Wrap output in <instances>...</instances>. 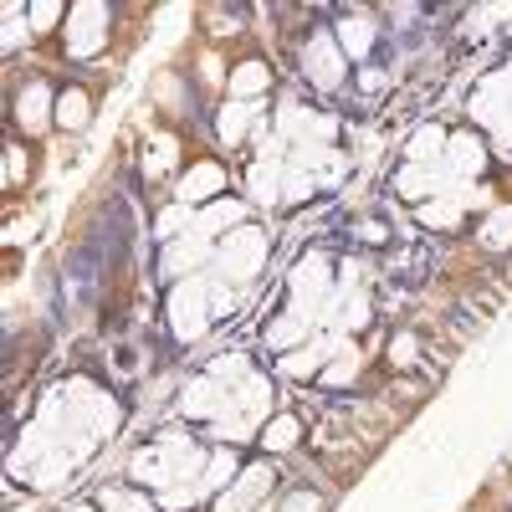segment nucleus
<instances>
[{"label":"nucleus","instance_id":"2","mask_svg":"<svg viewBox=\"0 0 512 512\" xmlns=\"http://www.w3.org/2000/svg\"><path fill=\"white\" fill-rule=\"evenodd\" d=\"M216 262H221V272H226L231 282L256 277V272H262V262H267V236L256 231V226L231 231V236L221 241V251H216Z\"/></svg>","mask_w":512,"mask_h":512},{"label":"nucleus","instance_id":"25","mask_svg":"<svg viewBox=\"0 0 512 512\" xmlns=\"http://www.w3.org/2000/svg\"><path fill=\"white\" fill-rule=\"evenodd\" d=\"M210 379H216V384H231V379H251V364H246V354H221L216 364H210Z\"/></svg>","mask_w":512,"mask_h":512},{"label":"nucleus","instance_id":"3","mask_svg":"<svg viewBox=\"0 0 512 512\" xmlns=\"http://www.w3.org/2000/svg\"><path fill=\"white\" fill-rule=\"evenodd\" d=\"M344 67H349V57H344V47H338V36L333 31H313L308 52H303V72H308L313 88L333 93L338 82H344Z\"/></svg>","mask_w":512,"mask_h":512},{"label":"nucleus","instance_id":"22","mask_svg":"<svg viewBox=\"0 0 512 512\" xmlns=\"http://www.w3.org/2000/svg\"><path fill=\"white\" fill-rule=\"evenodd\" d=\"M420 226H431V231H451V226H461V205H456L451 195L425 200V205H420Z\"/></svg>","mask_w":512,"mask_h":512},{"label":"nucleus","instance_id":"1","mask_svg":"<svg viewBox=\"0 0 512 512\" xmlns=\"http://www.w3.org/2000/svg\"><path fill=\"white\" fill-rule=\"evenodd\" d=\"M216 308H210V277H195V282H180L175 297H169V328H175L180 344H195V338L210 328Z\"/></svg>","mask_w":512,"mask_h":512},{"label":"nucleus","instance_id":"16","mask_svg":"<svg viewBox=\"0 0 512 512\" xmlns=\"http://www.w3.org/2000/svg\"><path fill=\"white\" fill-rule=\"evenodd\" d=\"M251 118H256V108H251V103H226V108L216 113V134H221V144H226V149L246 144Z\"/></svg>","mask_w":512,"mask_h":512},{"label":"nucleus","instance_id":"27","mask_svg":"<svg viewBox=\"0 0 512 512\" xmlns=\"http://www.w3.org/2000/svg\"><path fill=\"white\" fill-rule=\"evenodd\" d=\"M333 359H338V364H328L318 379H323V384H349V379H354V369H359V359H354L349 349H338Z\"/></svg>","mask_w":512,"mask_h":512},{"label":"nucleus","instance_id":"24","mask_svg":"<svg viewBox=\"0 0 512 512\" xmlns=\"http://www.w3.org/2000/svg\"><path fill=\"white\" fill-rule=\"evenodd\" d=\"M231 477H236V456L231 451H216V461H210L205 477H200V492H226Z\"/></svg>","mask_w":512,"mask_h":512},{"label":"nucleus","instance_id":"35","mask_svg":"<svg viewBox=\"0 0 512 512\" xmlns=\"http://www.w3.org/2000/svg\"><path fill=\"white\" fill-rule=\"evenodd\" d=\"M369 323V303L364 297H349V318H344V328H364Z\"/></svg>","mask_w":512,"mask_h":512},{"label":"nucleus","instance_id":"18","mask_svg":"<svg viewBox=\"0 0 512 512\" xmlns=\"http://www.w3.org/2000/svg\"><path fill=\"white\" fill-rule=\"evenodd\" d=\"M303 333H308V318L303 313H282L277 323H267V344L277 354H292V349H303Z\"/></svg>","mask_w":512,"mask_h":512},{"label":"nucleus","instance_id":"6","mask_svg":"<svg viewBox=\"0 0 512 512\" xmlns=\"http://www.w3.org/2000/svg\"><path fill=\"white\" fill-rule=\"evenodd\" d=\"M226 384H216V379H195V384H185V395H180V410L190 415V420H221L226 415Z\"/></svg>","mask_w":512,"mask_h":512},{"label":"nucleus","instance_id":"31","mask_svg":"<svg viewBox=\"0 0 512 512\" xmlns=\"http://www.w3.org/2000/svg\"><path fill=\"white\" fill-rule=\"evenodd\" d=\"M21 180H26V149H21V144H11V149H6V185L16 190Z\"/></svg>","mask_w":512,"mask_h":512},{"label":"nucleus","instance_id":"12","mask_svg":"<svg viewBox=\"0 0 512 512\" xmlns=\"http://www.w3.org/2000/svg\"><path fill=\"white\" fill-rule=\"evenodd\" d=\"M246 221V205L241 200H216V205H205L195 210V231L200 236H221V231H241Z\"/></svg>","mask_w":512,"mask_h":512},{"label":"nucleus","instance_id":"30","mask_svg":"<svg viewBox=\"0 0 512 512\" xmlns=\"http://www.w3.org/2000/svg\"><path fill=\"white\" fill-rule=\"evenodd\" d=\"M103 512H154V507H144L134 492H103Z\"/></svg>","mask_w":512,"mask_h":512},{"label":"nucleus","instance_id":"8","mask_svg":"<svg viewBox=\"0 0 512 512\" xmlns=\"http://www.w3.org/2000/svg\"><path fill=\"white\" fill-rule=\"evenodd\" d=\"M441 164L451 169L456 180H472V175H482V169H487V144H482L477 134H451Z\"/></svg>","mask_w":512,"mask_h":512},{"label":"nucleus","instance_id":"28","mask_svg":"<svg viewBox=\"0 0 512 512\" xmlns=\"http://www.w3.org/2000/svg\"><path fill=\"white\" fill-rule=\"evenodd\" d=\"M26 21H31L36 31H47L52 21H67V11L57 6V0H36V6H26Z\"/></svg>","mask_w":512,"mask_h":512},{"label":"nucleus","instance_id":"17","mask_svg":"<svg viewBox=\"0 0 512 512\" xmlns=\"http://www.w3.org/2000/svg\"><path fill=\"white\" fill-rule=\"evenodd\" d=\"M323 349H328V344H303V349L282 354V359H277V374H287V379H313V374H323Z\"/></svg>","mask_w":512,"mask_h":512},{"label":"nucleus","instance_id":"10","mask_svg":"<svg viewBox=\"0 0 512 512\" xmlns=\"http://www.w3.org/2000/svg\"><path fill=\"white\" fill-rule=\"evenodd\" d=\"M210 251H216V246H210V236H200V231H190V236H180L175 246H169L164 251V277H180V272H190V267H200V262H210Z\"/></svg>","mask_w":512,"mask_h":512},{"label":"nucleus","instance_id":"34","mask_svg":"<svg viewBox=\"0 0 512 512\" xmlns=\"http://www.w3.org/2000/svg\"><path fill=\"white\" fill-rule=\"evenodd\" d=\"M282 512H323V502L313 497V492H297V497H287V507Z\"/></svg>","mask_w":512,"mask_h":512},{"label":"nucleus","instance_id":"36","mask_svg":"<svg viewBox=\"0 0 512 512\" xmlns=\"http://www.w3.org/2000/svg\"><path fill=\"white\" fill-rule=\"evenodd\" d=\"M359 88H364V93H379V88H384V72H379V67H364V72H359Z\"/></svg>","mask_w":512,"mask_h":512},{"label":"nucleus","instance_id":"26","mask_svg":"<svg viewBox=\"0 0 512 512\" xmlns=\"http://www.w3.org/2000/svg\"><path fill=\"white\" fill-rule=\"evenodd\" d=\"M169 164H175V139H169V134H159V139L149 144V159H144V169H149V175L159 180Z\"/></svg>","mask_w":512,"mask_h":512},{"label":"nucleus","instance_id":"4","mask_svg":"<svg viewBox=\"0 0 512 512\" xmlns=\"http://www.w3.org/2000/svg\"><path fill=\"white\" fill-rule=\"evenodd\" d=\"M103 41H108V6L82 0V6L67 11V52L72 57H98Z\"/></svg>","mask_w":512,"mask_h":512},{"label":"nucleus","instance_id":"33","mask_svg":"<svg viewBox=\"0 0 512 512\" xmlns=\"http://www.w3.org/2000/svg\"><path fill=\"white\" fill-rule=\"evenodd\" d=\"M308 190H313V175L292 169V175H287V200H308Z\"/></svg>","mask_w":512,"mask_h":512},{"label":"nucleus","instance_id":"11","mask_svg":"<svg viewBox=\"0 0 512 512\" xmlns=\"http://www.w3.org/2000/svg\"><path fill=\"white\" fill-rule=\"evenodd\" d=\"M267 487H272V466H246L241 482L221 492V512H246L256 497H267Z\"/></svg>","mask_w":512,"mask_h":512},{"label":"nucleus","instance_id":"19","mask_svg":"<svg viewBox=\"0 0 512 512\" xmlns=\"http://www.w3.org/2000/svg\"><path fill=\"white\" fill-rule=\"evenodd\" d=\"M88 118H93V103H88V93H82V88H67V93L57 98V123L67 128V134L88 128Z\"/></svg>","mask_w":512,"mask_h":512},{"label":"nucleus","instance_id":"9","mask_svg":"<svg viewBox=\"0 0 512 512\" xmlns=\"http://www.w3.org/2000/svg\"><path fill=\"white\" fill-rule=\"evenodd\" d=\"M57 118V98L41 88V82H31V88H21V98H16V123L26 128V134H41Z\"/></svg>","mask_w":512,"mask_h":512},{"label":"nucleus","instance_id":"21","mask_svg":"<svg viewBox=\"0 0 512 512\" xmlns=\"http://www.w3.org/2000/svg\"><path fill=\"white\" fill-rule=\"evenodd\" d=\"M482 246L487 251H507L512 246V205H497L492 216L482 221Z\"/></svg>","mask_w":512,"mask_h":512},{"label":"nucleus","instance_id":"37","mask_svg":"<svg viewBox=\"0 0 512 512\" xmlns=\"http://www.w3.org/2000/svg\"><path fill=\"white\" fill-rule=\"evenodd\" d=\"M67 512H98V507H67Z\"/></svg>","mask_w":512,"mask_h":512},{"label":"nucleus","instance_id":"15","mask_svg":"<svg viewBox=\"0 0 512 512\" xmlns=\"http://www.w3.org/2000/svg\"><path fill=\"white\" fill-rule=\"evenodd\" d=\"M267 82H272V72H267V62H241L236 72H231V103H251V98H262L267 93Z\"/></svg>","mask_w":512,"mask_h":512},{"label":"nucleus","instance_id":"14","mask_svg":"<svg viewBox=\"0 0 512 512\" xmlns=\"http://www.w3.org/2000/svg\"><path fill=\"white\" fill-rule=\"evenodd\" d=\"M333 36H338V47H344V57H369V47H374V21L359 11V16H344L333 26Z\"/></svg>","mask_w":512,"mask_h":512},{"label":"nucleus","instance_id":"5","mask_svg":"<svg viewBox=\"0 0 512 512\" xmlns=\"http://www.w3.org/2000/svg\"><path fill=\"white\" fill-rule=\"evenodd\" d=\"M333 267H328V256H318V251H308L303 262L292 267V297H297V308L292 313H318V303L323 297H333V277H328ZM313 323V318H308Z\"/></svg>","mask_w":512,"mask_h":512},{"label":"nucleus","instance_id":"13","mask_svg":"<svg viewBox=\"0 0 512 512\" xmlns=\"http://www.w3.org/2000/svg\"><path fill=\"white\" fill-rule=\"evenodd\" d=\"M446 144H451V134L441 123H425V128H415V139L405 144V159L410 164H436V159H446Z\"/></svg>","mask_w":512,"mask_h":512},{"label":"nucleus","instance_id":"20","mask_svg":"<svg viewBox=\"0 0 512 512\" xmlns=\"http://www.w3.org/2000/svg\"><path fill=\"white\" fill-rule=\"evenodd\" d=\"M297 436H303V425H297V415H272L267 425H262V446L267 451H292L297 446Z\"/></svg>","mask_w":512,"mask_h":512},{"label":"nucleus","instance_id":"29","mask_svg":"<svg viewBox=\"0 0 512 512\" xmlns=\"http://www.w3.org/2000/svg\"><path fill=\"white\" fill-rule=\"evenodd\" d=\"M415 354H420L415 333H395V338H390V359H395V369H410V364H415Z\"/></svg>","mask_w":512,"mask_h":512},{"label":"nucleus","instance_id":"7","mask_svg":"<svg viewBox=\"0 0 512 512\" xmlns=\"http://www.w3.org/2000/svg\"><path fill=\"white\" fill-rule=\"evenodd\" d=\"M226 190V169L216 164V159H200L195 169H190V175L180 180V205H205V200H216Z\"/></svg>","mask_w":512,"mask_h":512},{"label":"nucleus","instance_id":"32","mask_svg":"<svg viewBox=\"0 0 512 512\" xmlns=\"http://www.w3.org/2000/svg\"><path fill=\"white\" fill-rule=\"evenodd\" d=\"M354 236H359L364 246H384V241H390V226H384V221H359Z\"/></svg>","mask_w":512,"mask_h":512},{"label":"nucleus","instance_id":"23","mask_svg":"<svg viewBox=\"0 0 512 512\" xmlns=\"http://www.w3.org/2000/svg\"><path fill=\"white\" fill-rule=\"evenodd\" d=\"M180 231H185V236L195 231V210H190V205H169L164 216L154 221V236H164V241H180Z\"/></svg>","mask_w":512,"mask_h":512}]
</instances>
